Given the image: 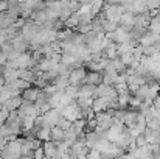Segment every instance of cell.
Wrapping results in <instances>:
<instances>
[{"instance_id":"cell-15","label":"cell","mask_w":160,"mask_h":159,"mask_svg":"<svg viewBox=\"0 0 160 159\" xmlns=\"http://www.w3.org/2000/svg\"><path fill=\"white\" fill-rule=\"evenodd\" d=\"M56 126H59L62 131H68L70 130V126H72V122L70 120H67V119H64V117H61V120L58 122V125Z\"/></svg>"},{"instance_id":"cell-23","label":"cell","mask_w":160,"mask_h":159,"mask_svg":"<svg viewBox=\"0 0 160 159\" xmlns=\"http://www.w3.org/2000/svg\"><path fill=\"white\" fill-rule=\"evenodd\" d=\"M28 159H34V158H28Z\"/></svg>"},{"instance_id":"cell-13","label":"cell","mask_w":160,"mask_h":159,"mask_svg":"<svg viewBox=\"0 0 160 159\" xmlns=\"http://www.w3.org/2000/svg\"><path fill=\"white\" fill-rule=\"evenodd\" d=\"M52 84H53L56 89H65V87L70 86V81H68L67 77H56L53 81H52Z\"/></svg>"},{"instance_id":"cell-12","label":"cell","mask_w":160,"mask_h":159,"mask_svg":"<svg viewBox=\"0 0 160 159\" xmlns=\"http://www.w3.org/2000/svg\"><path fill=\"white\" fill-rule=\"evenodd\" d=\"M62 139H64V131L59 126H53L50 130V140L58 144V142H62Z\"/></svg>"},{"instance_id":"cell-3","label":"cell","mask_w":160,"mask_h":159,"mask_svg":"<svg viewBox=\"0 0 160 159\" xmlns=\"http://www.w3.org/2000/svg\"><path fill=\"white\" fill-rule=\"evenodd\" d=\"M42 115V119H44V125L45 126H50V128H53L58 125V122L61 120V117H62V114H61V111L59 109H56V108H52V109H48L47 112H44V114H41Z\"/></svg>"},{"instance_id":"cell-5","label":"cell","mask_w":160,"mask_h":159,"mask_svg":"<svg viewBox=\"0 0 160 159\" xmlns=\"http://www.w3.org/2000/svg\"><path fill=\"white\" fill-rule=\"evenodd\" d=\"M143 136L146 139V144L152 145V144H160V131L159 130H151L146 126V130L143 131Z\"/></svg>"},{"instance_id":"cell-6","label":"cell","mask_w":160,"mask_h":159,"mask_svg":"<svg viewBox=\"0 0 160 159\" xmlns=\"http://www.w3.org/2000/svg\"><path fill=\"white\" fill-rule=\"evenodd\" d=\"M84 83H86V84H92V86L101 84V83H103V75H101V72H90V70H87L86 78H84Z\"/></svg>"},{"instance_id":"cell-9","label":"cell","mask_w":160,"mask_h":159,"mask_svg":"<svg viewBox=\"0 0 160 159\" xmlns=\"http://www.w3.org/2000/svg\"><path fill=\"white\" fill-rule=\"evenodd\" d=\"M3 78H5V83H14L16 80H19V69H12V67L5 66Z\"/></svg>"},{"instance_id":"cell-4","label":"cell","mask_w":160,"mask_h":159,"mask_svg":"<svg viewBox=\"0 0 160 159\" xmlns=\"http://www.w3.org/2000/svg\"><path fill=\"white\" fill-rule=\"evenodd\" d=\"M39 94H41V87H38V86H33V84H31L30 87H27L25 91H22L20 97H22L25 102H31V103H34V102L38 100Z\"/></svg>"},{"instance_id":"cell-1","label":"cell","mask_w":160,"mask_h":159,"mask_svg":"<svg viewBox=\"0 0 160 159\" xmlns=\"http://www.w3.org/2000/svg\"><path fill=\"white\" fill-rule=\"evenodd\" d=\"M59 111H61L62 117L67 119V120H70V122H75V120H78V119H82V117H81V109H79V106L76 105V102H72L70 105L64 106V108L59 109Z\"/></svg>"},{"instance_id":"cell-21","label":"cell","mask_w":160,"mask_h":159,"mask_svg":"<svg viewBox=\"0 0 160 159\" xmlns=\"http://www.w3.org/2000/svg\"><path fill=\"white\" fill-rule=\"evenodd\" d=\"M78 159H86V155H81V156H79Z\"/></svg>"},{"instance_id":"cell-8","label":"cell","mask_w":160,"mask_h":159,"mask_svg":"<svg viewBox=\"0 0 160 159\" xmlns=\"http://www.w3.org/2000/svg\"><path fill=\"white\" fill-rule=\"evenodd\" d=\"M107 106H109V98H106V97H97V98L92 100V109H93L95 114L106 111Z\"/></svg>"},{"instance_id":"cell-10","label":"cell","mask_w":160,"mask_h":159,"mask_svg":"<svg viewBox=\"0 0 160 159\" xmlns=\"http://www.w3.org/2000/svg\"><path fill=\"white\" fill-rule=\"evenodd\" d=\"M56 147H58V144L53 142V140H45V142H42V150H44L45 158H54V155H56Z\"/></svg>"},{"instance_id":"cell-19","label":"cell","mask_w":160,"mask_h":159,"mask_svg":"<svg viewBox=\"0 0 160 159\" xmlns=\"http://www.w3.org/2000/svg\"><path fill=\"white\" fill-rule=\"evenodd\" d=\"M33 158H34V159H44V158H45L42 147H39L38 150H34V153H33Z\"/></svg>"},{"instance_id":"cell-7","label":"cell","mask_w":160,"mask_h":159,"mask_svg":"<svg viewBox=\"0 0 160 159\" xmlns=\"http://www.w3.org/2000/svg\"><path fill=\"white\" fill-rule=\"evenodd\" d=\"M22 102H23V98L20 97V95H17V97H11V98H8L6 102H3V109L5 111H17V108L22 105Z\"/></svg>"},{"instance_id":"cell-18","label":"cell","mask_w":160,"mask_h":159,"mask_svg":"<svg viewBox=\"0 0 160 159\" xmlns=\"http://www.w3.org/2000/svg\"><path fill=\"white\" fill-rule=\"evenodd\" d=\"M135 145H137V147H143V145H146V139H145L143 134H140V136L135 137Z\"/></svg>"},{"instance_id":"cell-17","label":"cell","mask_w":160,"mask_h":159,"mask_svg":"<svg viewBox=\"0 0 160 159\" xmlns=\"http://www.w3.org/2000/svg\"><path fill=\"white\" fill-rule=\"evenodd\" d=\"M86 159H103V158H101V153L100 151H97L95 148H90L89 153L86 155Z\"/></svg>"},{"instance_id":"cell-16","label":"cell","mask_w":160,"mask_h":159,"mask_svg":"<svg viewBox=\"0 0 160 159\" xmlns=\"http://www.w3.org/2000/svg\"><path fill=\"white\" fill-rule=\"evenodd\" d=\"M148 11H157L160 8V0H146Z\"/></svg>"},{"instance_id":"cell-20","label":"cell","mask_w":160,"mask_h":159,"mask_svg":"<svg viewBox=\"0 0 160 159\" xmlns=\"http://www.w3.org/2000/svg\"><path fill=\"white\" fill-rule=\"evenodd\" d=\"M5 86V78H3V75H0V87H3Z\"/></svg>"},{"instance_id":"cell-14","label":"cell","mask_w":160,"mask_h":159,"mask_svg":"<svg viewBox=\"0 0 160 159\" xmlns=\"http://www.w3.org/2000/svg\"><path fill=\"white\" fill-rule=\"evenodd\" d=\"M129 98H131V94H121L117 97V102H118V109H126L129 106Z\"/></svg>"},{"instance_id":"cell-22","label":"cell","mask_w":160,"mask_h":159,"mask_svg":"<svg viewBox=\"0 0 160 159\" xmlns=\"http://www.w3.org/2000/svg\"><path fill=\"white\" fill-rule=\"evenodd\" d=\"M44 159H53V158H44Z\"/></svg>"},{"instance_id":"cell-2","label":"cell","mask_w":160,"mask_h":159,"mask_svg":"<svg viewBox=\"0 0 160 159\" xmlns=\"http://www.w3.org/2000/svg\"><path fill=\"white\" fill-rule=\"evenodd\" d=\"M86 73H87V69H86V67H82V66L72 69V72H70V75H68V81H70V86H75V87H78V86L84 84V78H86Z\"/></svg>"},{"instance_id":"cell-11","label":"cell","mask_w":160,"mask_h":159,"mask_svg":"<svg viewBox=\"0 0 160 159\" xmlns=\"http://www.w3.org/2000/svg\"><path fill=\"white\" fill-rule=\"evenodd\" d=\"M137 115H138V111L135 109H126V114H124V126L131 128L137 123Z\"/></svg>"}]
</instances>
